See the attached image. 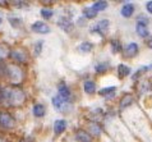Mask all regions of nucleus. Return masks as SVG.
Segmentation results:
<instances>
[{
    "label": "nucleus",
    "instance_id": "nucleus-35",
    "mask_svg": "<svg viewBox=\"0 0 152 142\" xmlns=\"http://www.w3.org/2000/svg\"><path fill=\"white\" fill-rule=\"evenodd\" d=\"M146 45H147V46H148L150 49H152V36L148 37V40L146 41Z\"/></svg>",
    "mask_w": 152,
    "mask_h": 142
},
{
    "label": "nucleus",
    "instance_id": "nucleus-20",
    "mask_svg": "<svg viewBox=\"0 0 152 142\" xmlns=\"http://www.w3.org/2000/svg\"><path fill=\"white\" fill-rule=\"evenodd\" d=\"M107 8V1L105 0H100V1H95L94 5H92V9L95 12H102Z\"/></svg>",
    "mask_w": 152,
    "mask_h": 142
},
{
    "label": "nucleus",
    "instance_id": "nucleus-24",
    "mask_svg": "<svg viewBox=\"0 0 152 142\" xmlns=\"http://www.w3.org/2000/svg\"><path fill=\"white\" fill-rule=\"evenodd\" d=\"M40 14L44 19H50L54 15V10L51 9V8H42V9L40 10Z\"/></svg>",
    "mask_w": 152,
    "mask_h": 142
},
{
    "label": "nucleus",
    "instance_id": "nucleus-29",
    "mask_svg": "<svg viewBox=\"0 0 152 142\" xmlns=\"http://www.w3.org/2000/svg\"><path fill=\"white\" fill-rule=\"evenodd\" d=\"M90 129H91V132L94 133L95 136H100V135H101V127H100V124L92 123L91 127H90Z\"/></svg>",
    "mask_w": 152,
    "mask_h": 142
},
{
    "label": "nucleus",
    "instance_id": "nucleus-33",
    "mask_svg": "<svg viewBox=\"0 0 152 142\" xmlns=\"http://www.w3.org/2000/svg\"><path fill=\"white\" fill-rule=\"evenodd\" d=\"M10 5L9 1H4V0H0V8H8Z\"/></svg>",
    "mask_w": 152,
    "mask_h": 142
},
{
    "label": "nucleus",
    "instance_id": "nucleus-2",
    "mask_svg": "<svg viewBox=\"0 0 152 142\" xmlns=\"http://www.w3.org/2000/svg\"><path fill=\"white\" fill-rule=\"evenodd\" d=\"M24 72L20 65L17 64H8L7 65V73H5V79L10 82V85H19V82L23 79Z\"/></svg>",
    "mask_w": 152,
    "mask_h": 142
},
{
    "label": "nucleus",
    "instance_id": "nucleus-25",
    "mask_svg": "<svg viewBox=\"0 0 152 142\" xmlns=\"http://www.w3.org/2000/svg\"><path fill=\"white\" fill-rule=\"evenodd\" d=\"M121 50H123V48H121V44L119 40H111V51L114 54H118L120 53Z\"/></svg>",
    "mask_w": 152,
    "mask_h": 142
},
{
    "label": "nucleus",
    "instance_id": "nucleus-36",
    "mask_svg": "<svg viewBox=\"0 0 152 142\" xmlns=\"http://www.w3.org/2000/svg\"><path fill=\"white\" fill-rule=\"evenodd\" d=\"M3 23V15H1V13H0V24Z\"/></svg>",
    "mask_w": 152,
    "mask_h": 142
},
{
    "label": "nucleus",
    "instance_id": "nucleus-30",
    "mask_svg": "<svg viewBox=\"0 0 152 142\" xmlns=\"http://www.w3.org/2000/svg\"><path fill=\"white\" fill-rule=\"evenodd\" d=\"M137 23H141V24H145V26H147V24H148V18H147L146 15H139L138 19H137Z\"/></svg>",
    "mask_w": 152,
    "mask_h": 142
},
{
    "label": "nucleus",
    "instance_id": "nucleus-32",
    "mask_svg": "<svg viewBox=\"0 0 152 142\" xmlns=\"http://www.w3.org/2000/svg\"><path fill=\"white\" fill-rule=\"evenodd\" d=\"M148 90H150V89H148V83L145 82V83L142 85V90H139V92L143 94V92H146V91H148Z\"/></svg>",
    "mask_w": 152,
    "mask_h": 142
},
{
    "label": "nucleus",
    "instance_id": "nucleus-9",
    "mask_svg": "<svg viewBox=\"0 0 152 142\" xmlns=\"http://www.w3.org/2000/svg\"><path fill=\"white\" fill-rule=\"evenodd\" d=\"M139 49H138V45L136 42H132L129 45H126V46L124 48V56L128 58V59H130V58H134L138 54Z\"/></svg>",
    "mask_w": 152,
    "mask_h": 142
},
{
    "label": "nucleus",
    "instance_id": "nucleus-5",
    "mask_svg": "<svg viewBox=\"0 0 152 142\" xmlns=\"http://www.w3.org/2000/svg\"><path fill=\"white\" fill-rule=\"evenodd\" d=\"M31 31L35 33H39V35H46V33L50 32V27L44 20H36V22H33L31 24Z\"/></svg>",
    "mask_w": 152,
    "mask_h": 142
},
{
    "label": "nucleus",
    "instance_id": "nucleus-13",
    "mask_svg": "<svg viewBox=\"0 0 152 142\" xmlns=\"http://www.w3.org/2000/svg\"><path fill=\"white\" fill-rule=\"evenodd\" d=\"M8 22L13 28H20L23 26V20L22 18H19V17H15V15H8Z\"/></svg>",
    "mask_w": 152,
    "mask_h": 142
},
{
    "label": "nucleus",
    "instance_id": "nucleus-17",
    "mask_svg": "<svg viewBox=\"0 0 152 142\" xmlns=\"http://www.w3.org/2000/svg\"><path fill=\"white\" fill-rule=\"evenodd\" d=\"M75 140L77 142H91V136L86 131H77L75 133Z\"/></svg>",
    "mask_w": 152,
    "mask_h": 142
},
{
    "label": "nucleus",
    "instance_id": "nucleus-23",
    "mask_svg": "<svg viewBox=\"0 0 152 142\" xmlns=\"http://www.w3.org/2000/svg\"><path fill=\"white\" fill-rule=\"evenodd\" d=\"M92 48H94V44L88 42V41H84V42L79 44V46H78L79 51H82V53H90L92 50Z\"/></svg>",
    "mask_w": 152,
    "mask_h": 142
},
{
    "label": "nucleus",
    "instance_id": "nucleus-3",
    "mask_svg": "<svg viewBox=\"0 0 152 142\" xmlns=\"http://www.w3.org/2000/svg\"><path fill=\"white\" fill-rule=\"evenodd\" d=\"M17 124L14 115L7 109H0V131H12Z\"/></svg>",
    "mask_w": 152,
    "mask_h": 142
},
{
    "label": "nucleus",
    "instance_id": "nucleus-18",
    "mask_svg": "<svg viewBox=\"0 0 152 142\" xmlns=\"http://www.w3.org/2000/svg\"><path fill=\"white\" fill-rule=\"evenodd\" d=\"M130 73H132V69H130L128 65H125V64H120L119 67H118V76H119L120 78L128 77Z\"/></svg>",
    "mask_w": 152,
    "mask_h": 142
},
{
    "label": "nucleus",
    "instance_id": "nucleus-15",
    "mask_svg": "<svg viewBox=\"0 0 152 142\" xmlns=\"http://www.w3.org/2000/svg\"><path fill=\"white\" fill-rule=\"evenodd\" d=\"M83 89H84V92L87 95H92V94L96 92V83L94 81L87 79V81L83 83Z\"/></svg>",
    "mask_w": 152,
    "mask_h": 142
},
{
    "label": "nucleus",
    "instance_id": "nucleus-1",
    "mask_svg": "<svg viewBox=\"0 0 152 142\" xmlns=\"http://www.w3.org/2000/svg\"><path fill=\"white\" fill-rule=\"evenodd\" d=\"M26 100V92L20 85H9L4 89V105L5 108L20 106Z\"/></svg>",
    "mask_w": 152,
    "mask_h": 142
},
{
    "label": "nucleus",
    "instance_id": "nucleus-11",
    "mask_svg": "<svg viewBox=\"0 0 152 142\" xmlns=\"http://www.w3.org/2000/svg\"><path fill=\"white\" fill-rule=\"evenodd\" d=\"M133 13H134V5L130 4V3L124 4L120 9V14L123 15L124 18H130V17L133 15Z\"/></svg>",
    "mask_w": 152,
    "mask_h": 142
},
{
    "label": "nucleus",
    "instance_id": "nucleus-21",
    "mask_svg": "<svg viewBox=\"0 0 152 142\" xmlns=\"http://www.w3.org/2000/svg\"><path fill=\"white\" fill-rule=\"evenodd\" d=\"M109 68H110V64H109L107 61H102V63H99L95 65V72L96 73H105Z\"/></svg>",
    "mask_w": 152,
    "mask_h": 142
},
{
    "label": "nucleus",
    "instance_id": "nucleus-27",
    "mask_svg": "<svg viewBox=\"0 0 152 142\" xmlns=\"http://www.w3.org/2000/svg\"><path fill=\"white\" fill-rule=\"evenodd\" d=\"M10 3V5H13L14 8H17V9H23V8H27L29 4L27 3V1H22V0H18V1H17V0H13V1H9Z\"/></svg>",
    "mask_w": 152,
    "mask_h": 142
},
{
    "label": "nucleus",
    "instance_id": "nucleus-16",
    "mask_svg": "<svg viewBox=\"0 0 152 142\" xmlns=\"http://www.w3.org/2000/svg\"><path fill=\"white\" fill-rule=\"evenodd\" d=\"M136 32H137L138 36L143 37V39H146V37L150 36V31H148V28H147V26H145V24H141V23H137Z\"/></svg>",
    "mask_w": 152,
    "mask_h": 142
},
{
    "label": "nucleus",
    "instance_id": "nucleus-31",
    "mask_svg": "<svg viewBox=\"0 0 152 142\" xmlns=\"http://www.w3.org/2000/svg\"><path fill=\"white\" fill-rule=\"evenodd\" d=\"M4 89H5V86L0 83V106L4 105Z\"/></svg>",
    "mask_w": 152,
    "mask_h": 142
},
{
    "label": "nucleus",
    "instance_id": "nucleus-8",
    "mask_svg": "<svg viewBox=\"0 0 152 142\" xmlns=\"http://www.w3.org/2000/svg\"><path fill=\"white\" fill-rule=\"evenodd\" d=\"M58 26L60 27L63 31L69 32V31H72V28H73V22L70 20V18L63 15V17H60V18L58 19Z\"/></svg>",
    "mask_w": 152,
    "mask_h": 142
},
{
    "label": "nucleus",
    "instance_id": "nucleus-34",
    "mask_svg": "<svg viewBox=\"0 0 152 142\" xmlns=\"http://www.w3.org/2000/svg\"><path fill=\"white\" fill-rule=\"evenodd\" d=\"M146 9H147V12H148V13L152 14V1H147V4H146Z\"/></svg>",
    "mask_w": 152,
    "mask_h": 142
},
{
    "label": "nucleus",
    "instance_id": "nucleus-26",
    "mask_svg": "<svg viewBox=\"0 0 152 142\" xmlns=\"http://www.w3.org/2000/svg\"><path fill=\"white\" fill-rule=\"evenodd\" d=\"M51 102H53V105H54V108H55L56 110H60L61 108H63V104H64V101L59 97V96L56 95V96H54V97L51 99Z\"/></svg>",
    "mask_w": 152,
    "mask_h": 142
},
{
    "label": "nucleus",
    "instance_id": "nucleus-28",
    "mask_svg": "<svg viewBox=\"0 0 152 142\" xmlns=\"http://www.w3.org/2000/svg\"><path fill=\"white\" fill-rule=\"evenodd\" d=\"M42 45H44V41H37L35 42V46H33V55L35 56H39L41 51H42Z\"/></svg>",
    "mask_w": 152,
    "mask_h": 142
},
{
    "label": "nucleus",
    "instance_id": "nucleus-6",
    "mask_svg": "<svg viewBox=\"0 0 152 142\" xmlns=\"http://www.w3.org/2000/svg\"><path fill=\"white\" fill-rule=\"evenodd\" d=\"M58 96L60 97L63 101H68L69 97H70V90H69V87L65 85L64 82H60L58 85Z\"/></svg>",
    "mask_w": 152,
    "mask_h": 142
},
{
    "label": "nucleus",
    "instance_id": "nucleus-12",
    "mask_svg": "<svg viewBox=\"0 0 152 142\" xmlns=\"http://www.w3.org/2000/svg\"><path fill=\"white\" fill-rule=\"evenodd\" d=\"M66 129V122L64 119H58L54 123V133L55 135H61Z\"/></svg>",
    "mask_w": 152,
    "mask_h": 142
},
{
    "label": "nucleus",
    "instance_id": "nucleus-22",
    "mask_svg": "<svg viewBox=\"0 0 152 142\" xmlns=\"http://www.w3.org/2000/svg\"><path fill=\"white\" fill-rule=\"evenodd\" d=\"M97 15V12H95L94 9H92V7H87L83 9V17L87 19H92L95 18V17Z\"/></svg>",
    "mask_w": 152,
    "mask_h": 142
},
{
    "label": "nucleus",
    "instance_id": "nucleus-19",
    "mask_svg": "<svg viewBox=\"0 0 152 142\" xmlns=\"http://www.w3.org/2000/svg\"><path fill=\"white\" fill-rule=\"evenodd\" d=\"M133 96H130V95H125L123 99H121V101L119 104V108L120 109H126L128 106H130L133 104Z\"/></svg>",
    "mask_w": 152,
    "mask_h": 142
},
{
    "label": "nucleus",
    "instance_id": "nucleus-10",
    "mask_svg": "<svg viewBox=\"0 0 152 142\" xmlns=\"http://www.w3.org/2000/svg\"><path fill=\"white\" fill-rule=\"evenodd\" d=\"M32 114L35 118H44L45 114H46V108L45 105H42V104H35V105L32 106Z\"/></svg>",
    "mask_w": 152,
    "mask_h": 142
},
{
    "label": "nucleus",
    "instance_id": "nucleus-37",
    "mask_svg": "<svg viewBox=\"0 0 152 142\" xmlns=\"http://www.w3.org/2000/svg\"><path fill=\"white\" fill-rule=\"evenodd\" d=\"M20 142H31V141H29L28 138H26V140H22V141H20Z\"/></svg>",
    "mask_w": 152,
    "mask_h": 142
},
{
    "label": "nucleus",
    "instance_id": "nucleus-7",
    "mask_svg": "<svg viewBox=\"0 0 152 142\" xmlns=\"http://www.w3.org/2000/svg\"><path fill=\"white\" fill-rule=\"evenodd\" d=\"M109 26H110V22H109L107 19H101L100 22L96 24V26H94V28L91 30V32L99 33V35L104 36V35H105V32H106V30L109 28Z\"/></svg>",
    "mask_w": 152,
    "mask_h": 142
},
{
    "label": "nucleus",
    "instance_id": "nucleus-4",
    "mask_svg": "<svg viewBox=\"0 0 152 142\" xmlns=\"http://www.w3.org/2000/svg\"><path fill=\"white\" fill-rule=\"evenodd\" d=\"M8 59L14 61V64H17V65H22V64H26L28 61V54L24 51L23 49L10 48L9 53H8Z\"/></svg>",
    "mask_w": 152,
    "mask_h": 142
},
{
    "label": "nucleus",
    "instance_id": "nucleus-14",
    "mask_svg": "<svg viewBox=\"0 0 152 142\" xmlns=\"http://www.w3.org/2000/svg\"><path fill=\"white\" fill-rule=\"evenodd\" d=\"M115 91H116V87H115V86L105 87V89H102V90L99 91V95L105 96V97L110 99V97H114V96H115Z\"/></svg>",
    "mask_w": 152,
    "mask_h": 142
}]
</instances>
